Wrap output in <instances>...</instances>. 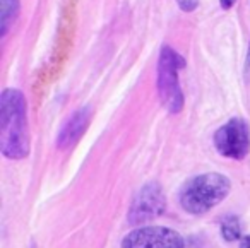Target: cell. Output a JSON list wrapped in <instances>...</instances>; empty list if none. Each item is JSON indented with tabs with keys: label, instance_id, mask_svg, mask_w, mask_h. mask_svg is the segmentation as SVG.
<instances>
[{
	"label": "cell",
	"instance_id": "8fae6325",
	"mask_svg": "<svg viewBox=\"0 0 250 248\" xmlns=\"http://www.w3.org/2000/svg\"><path fill=\"white\" fill-rule=\"evenodd\" d=\"M235 2H236V0H219V4H221V7H223V9L233 7V5H235Z\"/></svg>",
	"mask_w": 250,
	"mask_h": 248
},
{
	"label": "cell",
	"instance_id": "30bf717a",
	"mask_svg": "<svg viewBox=\"0 0 250 248\" xmlns=\"http://www.w3.org/2000/svg\"><path fill=\"white\" fill-rule=\"evenodd\" d=\"M177 4H178V7H180L182 11L192 12V11H195V9H197L199 0H177Z\"/></svg>",
	"mask_w": 250,
	"mask_h": 248
},
{
	"label": "cell",
	"instance_id": "3957f363",
	"mask_svg": "<svg viewBox=\"0 0 250 248\" xmlns=\"http://www.w3.org/2000/svg\"><path fill=\"white\" fill-rule=\"evenodd\" d=\"M184 59L175 50L163 46L158 62V93L170 113H178L184 108V94L178 83V70L184 69Z\"/></svg>",
	"mask_w": 250,
	"mask_h": 248
},
{
	"label": "cell",
	"instance_id": "4fadbf2b",
	"mask_svg": "<svg viewBox=\"0 0 250 248\" xmlns=\"http://www.w3.org/2000/svg\"><path fill=\"white\" fill-rule=\"evenodd\" d=\"M247 69H250V46H249V52H247Z\"/></svg>",
	"mask_w": 250,
	"mask_h": 248
},
{
	"label": "cell",
	"instance_id": "5b68a950",
	"mask_svg": "<svg viewBox=\"0 0 250 248\" xmlns=\"http://www.w3.org/2000/svg\"><path fill=\"white\" fill-rule=\"evenodd\" d=\"M120 248H185V241L170 227L144 226L127 234Z\"/></svg>",
	"mask_w": 250,
	"mask_h": 248
},
{
	"label": "cell",
	"instance_id": "52a82bcc",
	"mask_svg": "<svg viewBox=\"0 0 250 248\" xmlns=\"http://www.w3.org/2000/svg\"><path fill=\"white\" fill-rule=\"evenodd\" d=\"M89 122H91L89 106L79 108L77 111H74L69 120L63 124L62 130H60V134H59V139H57L59 149H70L72 145H76L77 142H79V139L84 135Z\"/></svg>",
	"mask_w": 250,
	"mask_h": 248
},
{
	"label": "cell",
	"instance_id": "7a4b0ae2",
	"mask_svg": "<svg viewBox=\"0 0 250 248\" xmlns=\"http://www.w3.org/2000/svg\"><path fill=\"white\" fill-rule=\"evenodd\" d=\"M231 183L221 173H206L192 178L180 192V202L187 212L204 214L221 204L229 193Z\"/></svg>",
	"mask_w": 250,
	"mask_h": 248
},
{
	"label": "cell",
	"instance_id": "8992f818",
	"mask_svg": "<svg viewBox=\"0 0 250 248\" xmlns=\"http://www.w3.org/2000/svg\"><path fill=\"white\" fill-rule=\"evenodd\" d=\"M167 200L165 193L158 183H146L143 188L134 197L132 206L129 210V223L130 224H144L156 219L158 216L165 212Z\"/></svg>",
	"mask_w": 250,
	"mask_h": 248
},
{
	"label": "cell",
	"instance_id": "ba28073f",
	"mask_svg": "<svg viewBox=\"0 0 250 248\" xmlns=\"http://www.w3.org/2000/svg\"><path fill=\"white\" fill-rule=\"evenodd\" d=\"M19 0H0V36L4 38L19 16Z\"/></svg>",
	"mask_w": 250,
	"mask_h": 248
},
{
	"label": "cell",
	"instance_id": "277c9868",
	"mask_svg": "<svg viewBox=\"0 0 250 248\" xmlns=\"http://www.w3.org/2000/svg\"><path fill=\"white\" fill-rule=\"evenodd\" d=\"M216 151L225 158L243 159L250 149L249 127L242 118H231L214 134Z\"/></svg>",
	"mask_w": 250,
	"mask_h": 248
},
{
	"label": "cell",
	"instance_id": "9c48e42d",
	"mask_svg": "<svg viewBox=\"0 0 250 248\" xmlns=\"http://www.w3.org/2000/svg\"><path fill=\"white\" fill-rule=\"evenodd\" d=\"M221 233L226 241H235L242 234V227H240V221L235 216H226L221 223Z\"/></svg>",
	"mask_w": 250,
	"mask_h": 248
},
{
	"label": "cell",
	"instance_id": "6da1fadb",
	"mask_svg": "<svg viewBox=\"0 0 250 248\" xmlns=\"http://www.w3.org/2000/svg\"><path fill=\"white\" fill-rule=\"evenodd\" d=\"M0 151L9 159H24L29 154L26 100L18 89H5L0 98Z\"/></svg>",
	"mask_w": 250,
	"mask_h": 248
},
{
	"label": "cell",
	"instance_id": "7c38bea8",
	"mask_svg": "<svg viewBox=\"0 0 250 248\" xmlns=\"http://www.w3.org/2000/svg\"><path fill=\"white\" fill-rule=\"evenodd\" d=\"M240 248H250V236H243L240 241Z\"/></svg>",
	"mask_w": 250,
	"mask_h": 248
}]
</instances>
